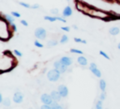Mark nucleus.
<instances>
[{"mask_svg": "<svg viewBox=\"0 0 120 109\" xmlns=\"http://www.w3.org/2000/svg\"><path fill=\"white\" fill-rule=\"evenodd\" d=\"M60 75L61 73L55 70V69H52V70H49L48 72H47V79L50 81V82H56L60 79Z\"/></svg>", "mask_w": 120, "mask_h": 109, "instance_id": "obj_1", "label": "nucleus"}, {"mask_svg": "<svg viewBox=\"0 0 120 109\" xmlns=\"http://www.w3.org/2000/svg\"><path fill=\"white\" fill-rule=\"evenodd\" d=\"M34 35L38 39H45L47 37V31L43 27H38V28H36Z\"/></svg>", "mask_w": 120, "mask_h": 109, "instance_id": "obj_2", "label": "nucleus"}, {"mask_svg": "<svg viewBox=\"0 0 120 109\" xmlns=\"http://www.w3.org/2000/svg\"><path fill=\"white\" fill-rule=\"evenodd\" d=\"M53 69L57 70L61 74H62V73H65V72L68 70V67L65 66V65L60 61V59L53 62Z\"/></svg>", "mask_w": 120, "mask_h": 109, "instance_id": "obj_3", "label": "nucleus"}, {"mask_svg": "<svg viewBox=\"0 0 120 109\" xmlns=\"http://www.w3.org/2000/svg\"><path fill=\"white\" fill-rule=\"evenodd\" d=\"M40 101L42 102V104H49V105H51L52 103L53 100H52L51 94H49V93H43L40 96Z\"/></svg>", "mask_w": 120, "mask_h": 109, "instance_id": "obj_4", "label": "nucleus"}, {"mask_svg": "<svg viewBox=\"0 0 120 109\" xmlns=\"http://www.w3.org/2000/svg\"><path fill=\"white\" fill-rule=\"evenodd\" d=\"M23 98H24V96H23V94H22L21 91H16V92L13 94L12 101H13L15 103L20 104V103H22V102L23 101Z\"/></svg>", "mask_w": 120, "mask_h": 109, "instance_id": "obj_5", "label": "nucleus"}, {"mask_svg": "<svg viewBox=\"0 0 120 109\" xmlns=\"http://www.w3.org/2000/svg\"><path fill=\"white\" fill-rule=\"evenodd\" d=\"M57 90L60 93V95H61L62 98L68 97V88L67 86H65V85H59L57 86Z\"/></svg>", "mask_w": 120, "mask_h": 109, "instance_id": "obj_6", "label": "nucleus"}, {"mask_svg": "<svg viewBox=\"0 0 120 109\" xmlns=\"http://www.w3.org/2000/svg\"><path fill=\"white\" fill-rule=\"evenodd\" d=\"M73 13V10H72V8L70 6H66L62 11V15L64 18H67V17H69L71 16Z\"/></svg>", "mask_w": 120, "mask_h": 109, "instance_id": "obj_7", "label": "nucleus"}, {"mask_svg": "<svg viewBox=\"0 0 120 109\" xmlns=\"http://www.w3.org/2000/svg\"><path fill=\"white\" fill-rule=\"evenodd\" d=\"M60 61H61L65 66H67V67L71 66V65H72V63H73L72 58H71V57H69V56H67V55L62 56V57L60 58Z\"/></svg>", "mask_w": 120, "mask_h": 109, "instance_id": "obj_8", "label": "nucleus"}, {"mask_svg": "<svg viewBox=\"0 0 120 109\" xmlns=\"http://www.w3.org/2000/svg\"><path fill=\"white\" fill-rule=\"evenodd\" d=\"M77 62H78V64H79L80 66H82V67H85V66L88 65V60H87V58H86L85 56H83V55L78 56Z\"/></svg>", "mask_w": 120, "mask_h": 109, "instance_id": "obj_9", "label": "nucleus"}, {"mask_svg": "<svg viewBox=\"0 0 120 109\" xmlns=\"http://www.w3.org/2000/svg\"><path fill=\"white\" fill-rule=\"evenodd\" d=\"M50 94H51L52 100L55 101H59L62 99V97H61V95H60V93L58 92L57 89H56V90H52Z\"/></svg>", "mask_w": 120, "mask_h": 109, "instance_id": "obj_10", "label": "nucleus"}, {"mask_svg": "<svg viewBox=\"0 0 120 109\" xmlns=\"http://www.w3.org/2000/svg\"><path fill=\"white\" fill-rule=\"evenodd\" d=\"M120 33V28L117 27V26H112L109 29V34L112 35V36H116Z\"/></svg>", "mask_w": 120, "mask_h": 109, "instance_id": "obj_11", "label": "nucleus"}, {"mask_svg": "<svg viewBox=\"0 0 120 109\" xmlns=\"http://www.w3.org/2000/svg\"><path fill=\"white\" fill-rule=\"evenodd\" d=\"M4 18H5V20L7 21V23H8V24L13 23H14V20H15V18H14L11 14H5V15H4Z\"/></svg>", "mask_w": 120, "mask_h": 109, "instance_id": "obj_12", "label": "nucleus"}, {"mask_svg": "<svg viewBox=\"0 0 120 109\" xmlns=\"http://www.w3.org/2000/svg\"><path fill=\"white\" fill-rule=\"evenodd\" d=\"M90 70V71L95 75V76H97L98 78H101V72H100V70L98 69V67L97 68H93V69H89Z\"/></svg>", "mask_w": 120, "mask_h": 109, "instance_id": "obj_13", "label": "nucleus"}, {"mask_svg": "<svg viewBox=\"0 0 120 109\" xmlns=\"http://www.w3.org/2000/svg\"><path fill=\"white\" fill-rule=\"evenodd\" d=\"M98 85H99V88H100V90H101V91H105V90H106L107 84H106V81H105L104 79H100V80H99Z\"/></svg>", "mask_w": 120, "mask_h": 109, "instance_id": "obj_14", "label": "nucleus"}, {"mask_svg": "<svg viewBox=\"0 0 120 109\" xmlns=\"http://www.w3.org/2000/svg\"><path fill=\"white\" fill-rule=\"evenodd\" d=\"M51 107H52V109H65L63 105L59 104L58 101H52V103L51 104Z\"/></svg>", "mask_w": 120, "mask_h": 109, "instance_id": "obj_15", "label": "nucleus"}, {"mask_svg": "<svg viewBox=\"0 0 120 109\" xmlns=\"http://www.w3.org/2000/svg\"><path fill=\"white\" fill-rule=\"evenodd\" d=\"M2 104H3L5 107H9V106L11 105V100H10L9 98H4Z\"/></svg>", "mask_w": 120, "mask_h": 109, "instance_id": "obj_16", "label": "nucleus"}, {"mask_svg": "<svg viewBox=\"0 0 120 109\" xmlns=\"http://www.w3.org/2000/svg\"><path fill=\"white\" fill-rule=\"evenodd\" d=\"M57 44H58V41H57L56 39H50V40H48V42H47L48 47H53V46H56Z\"/></svg>", "mask_w": 120, "mask_h": 109, "instance_id": "obj_17", "label": "nucleus"}, {"mask_svg": "<svg viewBox=\"0 0 120 109\" xmlns=\"http://www.w3.org/2000/svg\"><path fill=\"white\" fill-rule=\"evenodd\" d=\"M44 20L45 21H48V22H51V23H53V22H55V21H57L56 20V16L55 17H52V16H44Z\"/></svg>", "mask_w": 120, "mask_h": 109, "instance_id": "obj_18", "label": "nucleus"}, {"mask_svg": "<svg viewBox=\"0 0 120 109\" xmlns=\"http://www.w3.org/2000/svg\"><path fill=\"white\" fill-rule=\"evenodd\" d=\"M68 41V35H63L62 37H61V39H60V43L61 44H65V43H67Z\"/></svg>", "mask_w": 120, "mask_h": 109, "instance_id": "obj_19", "label": "nucleus"}, {"mask_svg": "<svg viewBox=\"0 0 120 109\" xmlns=\"http://www.w3.org/2000/svg\"><path fill=\"white\" fill-rule=\"evenodd\" d=\"M95 109H103V103H102V101L98 100V101L96 102Z\"/></svg>", "mask_w": 120, "mask_h": 109, "instance_id": "obj_20", "label": "nucleus"}, {"mask_svg": "<svg viewBox=\"0 0 120 109\" xmlns=\"http://www.w3.org/2000/svg\"><path fill=\"white\" fill-rule=\"evenodd\" d=\"M70 53L71 54H82V51H81L79 49H75V48L70 49Z\"/></svg>", "mask_w": 120, "mask_h": 109, "instance_id": "obj_21", "label": "nucleus"}, {"mask_svg": "<svg viewBox=\"0 0 120 109\" xmlns=\"http://www.w3.org/2000/svg\"><path fill=\"white\" fill-rule=\"evenodd\" d=\"M19 5L22 6V7H23V8H31V6H30L28 3H26V2H22V1L19 2Z\"/></svg>", "mask_w": 120, "mask_h": 109, "instance_id": "obj_22", "label": "nucleus"}, {"mask_svg": "<svg viewBox=\"0 0 120 109\" xmlns=\"http://www.w3.org/2000/svg\"><path fill=\"white\" fill-rule=\"evenodd\" d=\"M34 45H35L36 47H38V48H43V44H42L40 41H38V39H36V40L34 41Z\"/></svg>", "mask_w": 120, "mask_h": 109, "instance_id": "obj_23", "label": "nucleus"}, {"mask_svg": "<svg viewBox=\"0 0 120 109\" xmlns=\"http://www.w3.org/2000/svg\"><path fill=\"white\" fill-rule=\"evenodd\" d=\"M74 41L77 42V43H83V44H86V40L82 39H80V38H74Z\"/></svg>", "mask_w": 120, "mask_h": 109, "instance_id": "obj_24", "label": "nucleus"}, {"mask_svg": "<svg viewBox=\"0 0 120 109\" xmlns=\"http://www.w3.org/2000/svg\"><path fill=\"white\" fill-rule=\"evenodd\" d=\"M9 27H11V30H12V32H17V30H18V27H17V25L13 23H10L9 24Z\"/></svg>", "mask_w": 120, "mask_h": 109, "instance_id": "obj_25", "label": "nucleus"}, {"mask_svg": "<svg viewBox=\"0 0 120 109\" xmlns=\"http://www.w3.org/2000/svg\"><path fill=\"white\" fill-rule=\"evenodd\" d=\"M105 99H106V92H105V91H101V93H100V95H99V100L103 101Z\"/></svg>", "mask_w": 120, "mask_h": 109, "instance_id": "obj_26", "label": "nucleus"}, {"mask_svg": "<svg viewBox=\"0 0 120 109\" xmlns=\"http://www.w3.org/2000/svg\"><path fill=\"white\" fill-rule=\"evenodd\" d=\"M99 54H100L101 56H103L104 58H106V59H110V56H109L104 51H99Z\"/></svg>", "mask_w": 120, "mask_h": 109, "instance_id": "obj_27", "label": "nucleus"}, {"mask_svg": "<svg viewBox=\"0 0 120 109\" xmlns=\"http://www.w3.org/2000/svg\"><path fill=\"white\" fill-rule=\"evenodd\" d=\"M14 18H20L21 17V14L18 12V11H11V13H10Z\"/></svg>", "mask_w": 120, "mask_h": 109, "instance_id": "obj_28", "label": "nucleus"}, {"mask_svg": "<svg viewBox=\"0 0 120 109\" xmlns=\"http://www.w3.org/2000/svg\"><path fill=\"white\" fill-rule=\"evenodd\" d=\"M13 54H14L16 56H18V57H21V56L22 55V52H20L19 50H14V51H13Z\"/></svg>", "mask_w": 120, "mask_h": 109, "instance_id": "obj_29", "label": "nucleus"}, {"mask_svg": "<svg viewBox=\"0 0 120 109\" xmlns=\"http://www.w3.org/2000/svg\"><path fill=\"white\" fill-rule=\"evenodd\" d=\"M51 13L52 15H57L59 13V10H58V8H52L51 9Z\"/></svg>", "mask_w": 120, "mask_h": 109, "instance_id": "obj_30", "label": "nucleus"}, {"mask_svg": "<svg viewBox=\"0 0 120 109\" xmlns=\"http://www.w3.org/2000/svg\"><path fill=\"white\" fill-rule=\"evenodd\" d=\"M40 109H52V107L49 104H42L40 106Z\"/></svg>", "mask_w": 120, "mask_h": 109, "instance_id": "obj_31", "label": "nucleus"}, {"mask_svg": "<svg viewBox=\"0 0 120 109\" xmlns=\"http://www.w3.org/2000/svg\"><path fill=\"white\" fill-rule=\"evenodd\" d=\"M61 30H63V31H65V32H69L70 27H69V26H62V27H61Z\"/></svg>", "mask_w": 120, "mask_h": 109, "instance_id": "obj_32", "label": "nucleus"}, {"mask_svg": "<svg viewBox=\"0 0 120 109\" xmlns=\"http://www.w3.org/2000/svg\"><path fill=\"white\" fill-rule=\"evenodd\" d=\"M56 20L59 21V22H62V23H66V22H67L64 17H57V16H56Z\"/></svg>", "mask_w": 120, "mask_h": 109, "instance_id": "obj_33", "label": "nucleus"}, {"mask_svg": "<svg viewBox=\"0 0 120 109\" xmlns=\"http://www.w3.org/2000/svg\"><path fill=\"white\" fill-rule=\"evenodd\" d=\"M31 8L38 9V8H39V5L38 4H33V5H31Z\"/></svg>", "mask_w": 120, "mask_h": 109, "instance_id": "obj_34", "label": "nucleus"}, {"mask_svg": "<svg viewBox=\"0 0 120 109\" xmlns=\"http://www.w3.org/2000/svg\"><path fill=\"white\" fill-rule=\"evenodd\" d=\"M21 23H22L23 26H28V23H27V21H25V20H21Z\"/></svg>", "mask_w": 120, "mask_h": 109, "instance_id": "obj_35", "label": "nucleus"}, {"mask_svg": "<svg viewBox=\"0 0 120 109\" xmlns=\"http://www.w3.org/2000/svg\"><path fill=\"white\" fill-rule=\"evenodd\" d=\"M3 100H4V98H3L2 94L0 93V103H2V102H3Z\"/></svg>", "mask_w": 120, "mask_h": 109, "instance_id": "obj_36", "label": "nucleus"}, {"mask_svg": "<svg viewBox=\"0 0 120 109\" xmlns=\"http://www.w3.org/2000/svg\"><path fill=\"white\" fill-rule=\"evenodd\" d=\"M72 27H73L74 29H78V26H77V25H75V24H73V25H72Z\"/></svg>", "mask_w": 120, "mask_h": 109, "instance_id": "obj_37", "label": "nucleus"}, {"mask_svg": "<svg viewBox=\"0 0 120 109\" xmlns=\"http://www.w3.org/2000/svg\"><path fill=\"white\" fill-rule=\"evenodd\" d=\"M117 48H118V50H119V51H120V42H119V43H118V45H117Z\"/></svg>", "mask_w": 120, "mask_h": 109, "instance_id": "obj_38", "label": "nucleus"}, {"mask_svg": "<svg viewBox=\"0 0 120 109\" xmlns=\"http://www.w3.org/2000/svg\"><path fill=\"white\" fill-rule=\"evenodd\" d=\"M28 109H34V108H33V107H30V108H28Z\"/></svg>", "mask_w": 120, "mask_h": 109, "instance_id": "obj_39", "label": "nucleus"}, {"mask_svg": "<svg viewBox=\"0 0 120 109\" xmlns=\"http://www.w3.org/2000/svg\"><path fill=\"white\" fill-rule=\"evenodd\" d=\"M67 1H68V0H67Z\"/></svg>", "mask_w": 120, "mask_h": 109, "instance_id": "obj_40", "label": "nucleus"}]
</instances>
